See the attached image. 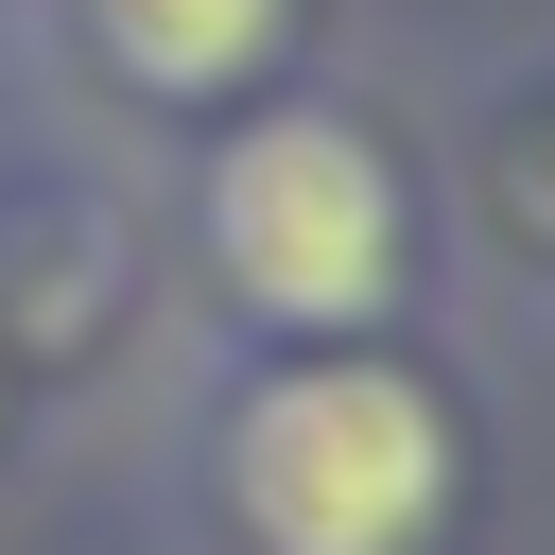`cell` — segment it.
Instances as JSON below:
<instances>
[{
	"instance_id": "3",
	"label": "cell",
	"mask_w": 555,
	"mask_h": 555,
	"mask_svg": "<svg viewBox=\"0 0 555 555\" xmlns=\"http://www.w3.org/2000/svg\"><path fill=\"white\" fill-rule=\"evenodd\" d=\"M278 17H295V0H87L104 69H121V87H156V104H208V87H243V69L278 52Z\"/></svg>"
},
{
	"instance_id": "1",
	"label": "cell",
	"mask_w": 555,
	"mask_h": 555,
	"mask_svg": "<svg viewBox=\"0 0 555 555\" xmlns=\"http://www.w3.org/2000/svg\"><path fill=\"white\" fill-rule=\"evenodd\" d=\"M225 520L260 555H416L451 520V416H434V382H399L364 347H312L278 382H243V416H225Z\"/></svg>"
},
{
	"instance_id": "2",
	"label": "cell",
	"mask_w": 555,
	"mask_h": 555,
	"mask_svg": "<svg viewBox=\"0 0 555 555\" xmlns=\"http://www.w3.org/2000/svg\"><path fill=\"white\" fill-rule=\"evenodd\" d=\"M208 260L260 330H364L399 295V173L347 104H260L208 156Z\"/></svg>"
}]
</instances>
